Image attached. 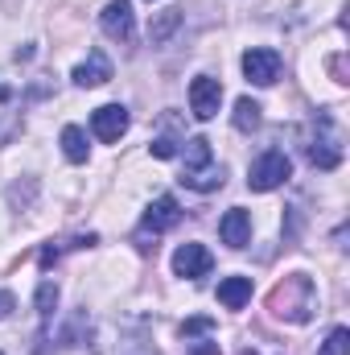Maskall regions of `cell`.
Listing matches in <instances>:
<instances>
[{
	"label": "cell",
	"mask_w": 350,
	"mask_h": 355,
	"mask_svg": "<svg viewBox=\"0 0 350 355\" xmlns=\"http://www.w3.org/2000/svg\"><path fill=\"white\" fill-rule=\"evenodd\" d=\"M268 306H272V314L284 318V322H309V318H313V281H309L305 272L284 277V281L272 289Z\"/></svg>",
	"instance_id": "cell-1"
},
{
	"label": "cell",
	"mask_w": 350,
	"mask_h": 355,
	"mask_svg": "<svg viewBox=\"0 0 350 355\" xmlns=\"http://www.w3.org/2000/svg\"><path fill=\"white\" fill-rule=\"evenodd\" d=\"M12 310H17V297H12L8 289H0V318H8Z\"/></svg>",
	"instance_id": "cell-23"
},
{
	"label": "cell",
	"mask_w": 350,
	"mask_h": 355,
	"mask_svg": "<svg viewBox=\"0 0 350 355\" xmlns=\"http://www.w3.org/2000/svg\"><path fill=\"white\" fill-rule=\"evenodd\" d=\"M210 162H214V153H210V141H206V137L185 141V170H202V166H210Z\"/></svg>",
	"instance_id": "cell-16"
},
{
	"label": "cell",
	"mask_w": 350,
	"mask_h": 355,
	"mask_svg": "<svg viewBox=\"0 0 350 355\" xmlns=\"http://www.w3.org/2000/svg\"><path fill=\"white\" fill-rule=\"evenodd\" d=\"M194 355H219V343H198Z\"/></svg>",
	"instance_id": "cell-24"
},
{
	"label": "cell",
	"mask_w": 350,
	"mask_h": 355,
	"mask_svg": "<svg viewBox=\"0 0 350 355\" xmlns=\"http://www.w3.org/2000/svg\"><path fill=\"white\" fill-rule=\"evenodd\" d=\"M317 355H350V331L347 327H334L330 331V339L322 343V352Z\"/></svg>",
	"instance_id": "cell-19"
},
{
	"label": "cell",
	"mask_w": 350,
	"mask_h": 355,
	"mask_svg": "<svg viewBox=\"0 0 350 355\" xmlns=\"http://www.w3.org/2000/svg\"><path fill=\"white\" fill-rule=\"evenodd\" d=\"M120 355H161L153 343H145V339H132V343H124L120 347Z\"/></svg>",
	"instance_id": "cell-21"
},
{
	"label": "cell",
	"mask_w": 350,
	"mask_h": 355,
	"mask_svg": "<svg viewBox=\"0 0 350 355\" xmlns=\"http://www.w3.org/2000/svg\"><path fill=\"white\" fill-rule=\"evenodd\" d=\"M62 153H66V162H75V166L87 162V132H83L79 124H66V128H62Z\"/></svg>",
	"instance_id": "cell-14"
},
{
	"label": "cell",
	"mask_w": 350,
	"mask_h": 355,
	"mask_svg": "<svg viewBox=\"0 0 350 355\" xmlns=\"http://www.w3.org/2000/svg\"><path fill=\"white\" fill-rule=\"evenodd\" d=\"M0 99H8V87H0Z\"/></svg>",
	"instance_id": "cell-25"
},
{
	"label": "cell",
	"mask_w": 350,
	"mask_h": 355,
	"mask_svg": "<svg viewBox=\"0 0 350 355\" xmlns=\"http://www.w3.org/2000/svg\"><path fill=\"white\" fill-rule=\"evenodd\" d=\"M54 306H58V285H54V281H42V285H37V318H42V331L50 327Z\"/></svg>",
	"instance_id": "cell-17"
},
{
	"label": "cell",
	"mask_w": 350,
	"mask_h": 355,
	"mask_svg": "<svg viewBox=\"0 0 350 355\" xmlns=\"http://www.w3.org/2000/svg\"><path fill=\"white\" fill-rule=\"evenodd\" d=\"M181 223V207H177L174 194H161V198H153V207L145 211V219H140V236H161V232H169Z\"/></svg>",
	"instance_id": "cell-6"
},
{
	"label": "cell",
	"mask_w": 350,
	"mask_h": 355,
	"mask_svg": "<svg viewBox=\"0 0 350 355\" xmlns=\"http://www.w3.org/2000/svg\"><path fill=\"white\" fill-rule=\"evenodd\" d=\"M210 252L202 248V244H181L174 252V272L177 277H190V281H198V277H206L210 272Z\"/></svg>",
	"instance_id": "cell-8"
},
{
	"label": "cell",
	"mask_w": 350,
	"mask_h": 355,
	"mask_svg": "<svg viewBox=\"0 0 350 355\" xmlns=\"http://www.w3.org/2000/svg\"><path fill=\"white\" fill-rule=\"evenodd\" d=\"M243 75H248L256 87H272L276 75H280V54H276V50H248V54H243Z\"/></svg>",
	"instance_id": "cell-7"
},
{
	"label": "cell",
	"mask_w": 350,
	"mask_h": 355,
	"mask_svg": "<svg viewBox=\"0 0 350 355\" xmlns=\"http://www.w3.org/2000/svg\"><path fill=\"white\" fill-rule=\"evenodd\" d=\"M223 166H214V162H210V166H202V170H185V174H181V182H185V186H190V190H219V186H223Z\"/></svg>",
	"instance_id": "cell-13"
},
{
	"label": "cell",
	"mask_w": 350,
	"mask_h": 355,
	"mask_svg": "<svg viewBox=\"0 0 350 355\" xmlns=\"http://www.w3.org/2000/svg\"><path fill=\"white\" fill-rule=\"evenodd\" d=\"M219 236H223L227 248H248V240H252V215L243 207H231L223 215V223H219Z\"/></svg>",
	"instance_id": "cell-9"
},
{
	"label": "cell",
	"mask_w": 350,
	"mask_h": 355,
	"mask_svg": "<svg viewBox=\"0 0 350 355\" xmlns=\"http://www.w3.org/2000/svg\"><path fill=\"white\" fill-rule=\"evenodd\" d=\"M107 79H111V62L103 58V50H91L87 62L75 67V83H79V87H103Z\"/></svg>",
	"instance_id": "cell-11"
},
{
	"label": "cell",
	"mask_w": 350,
	"mask_h": 355,
	"mask_svg": "<svg viewBox=\"0 0 350 355\" xmlns=\"http://www.w3.org/2000/svg\"><path fill=\"white\" fill-rule=\"evenodd\" d=\"M174 153H177V145L169 137H157V141H153V157H174Z\"/></svg>",
	"instance_id": "cell-22"
},
{
	"label": "cell",
	"mask_w": 350,
	"mask_h": 355,
	"mask_svg": "<svg viewBox=\"0 0 350 355\" xmlns=\"http://www.w3.org/2000/svg\"><path fill=\"white\" fill-rule=\"evenodd\" d=\"M177 25H181V8H165V12H161L153 25H149V37H153V42H165Z\"/></svg>",
	"instance_id": "cell-18"
},
{
	"label": "cell",
	"mask_w": 350,
	"mask_h": 355,
	"mask_svg": "<svg viewBox=\"0 0 350 355\" xmlns=\"http://www.w3.org/2000/svg\"><path fill=\"white\" fill-rule=\"evenodd\" d=\"M260 112H264L260 103L243 95V99L235 103V128H239V132H252V128H260V120H264Z\"/></svg>",
	"instance_id": "cell-15"
},
{
	"label": "cell",
	"mask_w": 350,
	"mask_h": 355,
	"mask_svg": "<svg viewBox=\"0 0 350 355\" xmlns=\"http://www.w3.org/2000/svg\"><path fill=\"white\" fill-rule=\"evenodd\" d=\"M219 302L227 310H243L252 302V277H227V281H219Z\"/></svg>",
	"instance_id": "cell-12"
},
{
	"label": "cell",
	"mask_w": 350,
	"mask_h": 355,
	"mask_svg": "<svg viewBox=\"0 0 350 355\" xmlns=\"http://www.w3.org/2000/svg\"><path fill=\"white\" fill-rule=\"evenodd\" d=\"M288 174H293V162H288L280 149H268V153H260V157H256L248 186L264 194V190H276V186H284V182H288Z\"/></svg>",
	"instance_id": "cell-2"
},
{
	"label": "cell",
	"mask_w": 350,
	"mask_h": 355,
	"mask_svg": "<svg viewBox=\"0 0 350 355\" xmlns=\"http://www.w3.org/2000/svg\"><path fill=\"white\" fill-rule=\"evenodd\" d=\"M309 162H313L317 170H338V166H342V145H338L330 120H326V137H317V141L309 145Z\"/></svg>",
	"instance_id": "cell-10"
},
{
	"label": "cell",
	"mask_w": 350,
	"mask_h": 355,
	"mask_svg": "<svg viewBox=\"0 0 350 355\" xmlns=\"http://www.w3.org/2000/svg\"><path fill=\"white\" fill-rule=\"evenodd\" d=\"M128 124H132V116H128V107H120V103H103V107H95V116H91V132L99 137V141H120L124 132H128Z\"/></svg>",
	"instance_id": "cell-4"
},
{
	"label": "cell",
	"mask_w": 350,
	"mask_h": 355,
	"mask_svg": "<svg viewBox=\"0 0 350 355\" xmlns=\"http://www.w3.org/2000/svg\"><path fill=\"white\" fill-rule=\"evenodd\" d=\"M219 103H223V83L210 79V75H198L190 83V112L198 120H214L219 116Z\"/></svg>",
	"instance_id": "cell-3"
},
{
	"label": "cell",
	"mask_w": 350,
	"mask_h": 355,
	"mask_svg": "<svg viewBox=\"0 0 350 355\" xmlns=\"http://www.w3.org/2000/svg\"><path fill=\"white\" fill-rule=\"evenodd\" d=\"M214 331V318H185L181 322V339H198V335H210Z\"/></svg>",
	"instance_id": "cell-20"
},
{
	"label": "cell",
	"mask_w": 350,
	"mask_h": 355,
	"mask_svg": "<svg viewBox=\"0 0 350 355\" xmlns=\"http://www.w3.org/2000/svg\"><path fill=\"white\" fill-rule=\"evenodd\" d=\"M99 25H103V33H107L111 42H132V33H136V12H132L128 0H111V4L103 8Z\"/></svg>",
	"instance_id": "cell-5"
}]
</instances>
